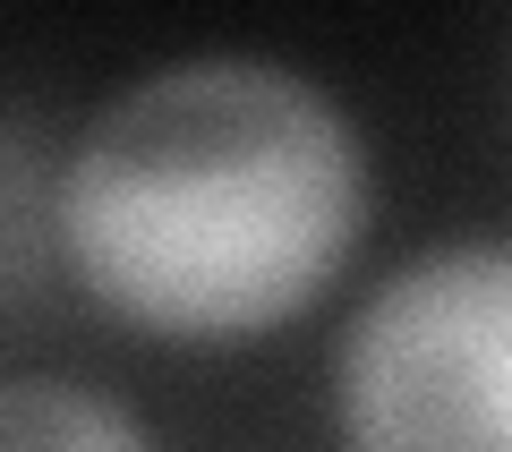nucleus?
<instances>
[{"mask_svg":"<svg viewBox=\"0 0 512 452\" xmlns=\"http://www.w3.org/2000/svg\"><path fill=\"white\" fill-rule=\"evenodd\" d=\"M367 222V154L316 77L197 52L94 111L60 171V248L128 325L274 333L342 273Z\"/></svg>","mask_w":512,"mask_h":452,"instance_id":"obj_1","label":"nucleus"},{"mask_svg":"<svg viewBox=\"0 0 512 452\" xmlns=\"http://www.w3.org/2000/svg\"><path fill=\"white\" fill-rule=\"evenodd\" d=\"M333 393L350 452H504L512 256L461 239L384 273L342 333Z\"/></svg>","mask_w":512,"mask_h":452,"instance_id":"obj_2","label":"nucleus"},{"mask_svg":"<svg viewBox=\"0 0 512 452\" xmlns=\"http://www.w3.org/2000/svg\"><path fill=\"white\" fill-rule=\"evenodd\" d=\"M0 452H154L137 410L69 376H0Z\"/></svg>","mask_w":512,"mask_h":452,"instance_id":"obj_3","label":"nucleus"}]
</instances>
